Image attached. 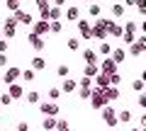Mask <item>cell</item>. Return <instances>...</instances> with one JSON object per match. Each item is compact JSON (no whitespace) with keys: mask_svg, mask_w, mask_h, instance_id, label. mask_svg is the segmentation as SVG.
Returning <instances> with one entry per match:
<instances>
[{"mask_svg":"<svg viewBox=\"0 0 146 131\" xmlns=\"http://www.w3.org/2000/svg\"><path fill=\"white\" fill-rule=\"evenodd\" d=\"M20 70H22V68H17V66H10V68L3 73V83H5V85L17 83V78H20Z\"/></svg>","mask_w":146,"mask_h":131,"instance_id":"3","label":"cell"},{"mask_svg":"<svg viewBox=\"0 0 146 131\" xmlns=\"http://www.w3.org/2000/svg\"><path fill=\"white\" fill-rule=\"evenodd\" d=\"M27 39H29V44H32V46L36 49V51H42V49L46 46V41H44V39L39 37V34H34V32H32V34H29V37H27Z\"/></svg>","mask_w":146,"mask_h":131,"instance_id":"9","label":"cell"},{"mask_svg":"<svg viewBox=\"0 0 146 131\" xmlns=\"http://www.w3.org/2000/svg\"><path fill=\"white\" fill-rule=\"evenodd\" d=\"M46 68V61H44L42 56H34L32 58V70H44Z\"/></svg>","mask_w":146,"mask_h":131,"instance_id":"20","label":"cell"},{"mask_svg":"<svg viewBox=\"0 0 146 131\" xmlns=\"http://www.w3.org/2000/svg\"><path fill=\"white\" fill-rule=\"evenodd\" d=\"M61 15H63V12H61V7H49L46 20H49V22H51V20H61Z\"/></svg>","mask_w":146,"mask_h":131,"instance_id":"24","label":"cell"},{"mask_svg":"<svg viewBox=\"0 0 146 131\" xmlns=\"http://www.w3.org/2000/svg\"><path fill=\"white\" fill-rule=\"evenodd\" d=\"M25 97H27V102H29V105H39V97H42V95L36 92V90H32V92H27Z\"/></svg>","mask_w":146,"mask_h":131,"instance_id":"25","label":"cell"},{"mask_svg":"<svg viewBox=\"0 0 146 131\" xmlns=\"http://www.w3.org/2000/svg\"><path fill=\"white\" fill-rule=\"evenodd\" d=\"M17 131H29V124H27V121H20V124H17Z\"/></svg>","mask_w":146,"mask_h":131,"instance_id":"42","label":"cell"},{"mask_svg":"<svg viewBox=\"0 0 146 131\" xmlns=\"http://www.w3.org/2000/svg\"><path fill=\"white\" fill-rule=\"evenodd\" d=\"M90 85H93V78H85V75H83V78L78 80V88H85V90H90Z\"/></svg>","mask_w":146,"mask_h":131,"instance_id":"31","label":"cell"},{"mask_svg":"<svg viewBox=\"0 0 146 131\" xmlns=\"http://www.w3.org/2000/svg\"><path fill=\"white\" fill-rule=\"evenodd\" d=\"M131 90H134V92H141V90H144V78H136L134 83H131Z\"/></svg>","mask_w":146,"mask_h":131,"instance_id":"30","label":"cell"},{"mask_svg":"<svg viewBox=\"0 0 146 131\" xmlns=\"http://www.w3.org/2000/svg\"><path fill=\"white\" fill-rule=\"evenodd\" d=\"M102 97H105V105H110V102L119 100V90L110 85V88H105V90H102Z\"/></svg>","mask_w":146,"mask_h":131,"instance_id":"7","label":"cell"},{"mask_svg":"<svg viewBox=\"0 0 146 131\" xmlns=\"http://www.w3.org/2000/svg\"><path fill=\"white\" fill-rule=\"evenodd\" d=\"M102 119H105V124H107V126H117V112L112 109L110 105H105L102 107Z\"/></svg>","mask_w":146,"mask_h":131,"instance_id":"4","label":"cell"},{"mask_svg":"<svg viewBox=\"0 0 146 131\" xmlns=\"http://www.w3.org/2000/svg\"><path fill=\"white\" fill-rule=\"evenodd\" d=\"M88 15L100 17V5H98V3H90V5H88Z\"/></svg>","mask_w":146,"mask_h":131,"instance_id":"28","label":"cell"},{"mask_svg":"<svg viewBox=\"0 0 146 131\" xmlns=\"http://www.w3.org/2000/svg\"><path fill=\"white\" fill-rule=\"evenodd\" d=\"M7 49H10V41L7 39H0V53H5Z\"/></svg>","mask_w":146,"mask_h":131,"instance_id":"40","label":"cell"},{"mask_svg":"<svg viewBox=\"0 0 146 131\" xmlns=\"http://www.w3.org/2000/svg\"><path fill=\"white\" fill-rule=\"evenodd\" d=\"M12 17H15V22H17V24H25V27H32V22H34L32 12H25V10H17Z\"/></svg>","mask_w":146,"mask_h":131,"instance_id":"5","label":"cell"},{"mask_svg":"<svg viewBox=\"0 0 146 131\" xmlns=\"http://www.w3.org/2000/svg\"><path fill=\"white\" fill-rule=\"evenodd\" d=\"M58 97H61V90H58V88H51V90H49V100H51V102H56Z\"/></svg>","mask_w":146,"mask_h":131,"instance_id":"33","label":"cell"},{"mask_svg":"<svg viewBox=\"0 0 146 131\" xmlns=\"http://www.w3.org/2000/svg\"><path fill=\"white\" fill-rule=\"evenodd\" d=\"M34 3H36L39 7H46V5H49V0H34Z\"/></svg>","mask_w":146,"mask_h":131,"instance_id":"44","label":"cell"},{"mask_svg":"<svg viewBox=\"0 0 146 131\" xmlns=\"http://www.w3.org/2000/svg\"><path fill=\"white\" fill-rule=\"evenodd\" d=\"M112 15L115 17H124V5H122V3H115V5H112Z\"/></svg>","mask_w":146,"mask_h":131,"instance_id":"26","label":"cell"},{"mask_svg":"<svg viewBox=\"0 0 146 131\" xmlns=\"http://www.w3.org/2000/svg\"><path fill=\"white\" fill-rule=\"evenodd\" d=\"M56 73H58V78H66V75H68V66H58Z\"/></svg>","mask_w":146,"mask_h":131,"instance_id":"38","label":"cell"},{"mask_svg":"<svg viewBox=\"0 0 146 131\" xmlns=\"http://www.w3.org/2000/svg\"><path fill=\"white\" fill-rule=\"evenodd\" d=\"M136 105H139L141 109H146V95H144V92H139V95H136Z\"/></svg>","mask_w":146,"mask_h":131,"instance_id":"36","label":"cell"},{"mask_svg":"<svg viewBox=\"0 0 146 131\" xmlns=\"http://www.w3.org/2000/svg\"><path fill=\"white\" fill-rule=\"evenodd\" d=\"M61 29H63V27H61V22H58V20H51V22H49V32H54V34H58Z\"/></svg>","mask_w":146,"mask_h":131,"instance_id":"27","label":"cell"},{"mask_svg":"<svg viewBox=\"0 0 146 131\" xmlns=\"http://www.w3.org/2000/svg\"><path fill=\"white\" fill-rule=\"evenodd\" d=\"M0 34H3L5 39H12V37L17 34V22H15V17H12V15L7 17L5 22H3V29H0Z\"/></svg>","mask_w":146,"mask_h":131,"instance_id":"1","label":"cell"},{"mask_svg":"<svg viewBox=\"0 0 146 131\" xmlns=\"http://www.w3.org/2000/svg\"><path fill=\"white\" fill-rule=\"evenodd\" d=\"M98 73H100L98 63H85V68H83V75H85V78H95Z\"/></svg>","mask_w":146,"mask_h":131,"instance_id":"14","label":"cell"},{"mask_svg":"<svg viewBox=\"0 0 146 131\" xmlns=\"http://www.w3.org/2000/svg\"><path fill=\"white\" fill-rule=\"evenodd\" d=\"M20 78H22V80H27V83H32V80H36V70H32V68L20 70Z\"/></svg>","mask_w":146,"mask_h":131,"instance_id":"22","label":"cell"},{"mask_svg":"<svg viewBox=\"0 0 146 131\" xmlns=\"http://www.w3.org/2000/svg\"><path fill=\"white\" fill-rule=\"evenodd\" d=\"M119 83H122V75L119 73H112V75H110V85H112V88H117Z\"/></svg>","mask_w":146,"mask_h":131,"instance_id":"34","label":"cell"},{"mask_svg":"<svg viewBox=\"0 0 146 131\" xmlns=\"http://www.w3.org/2000/svg\"><path fill=\"white\" fill-rule=\"evenodd\" d=\"M98 68H100V73H105V75H112V73H117V63L112 61V58H105V61L100 63Z\"/></svg>","mask_w":146,"mask_h":131,"instance_id":"6","label":"cell"},{"mask_svg":"<svg viewBox=\"0 0 146 131\" xmlns=\"http://www.w3.org/2000/svg\"><path fill=\"white\" fill-rule=\"evenodd\" d=\"M32 27H34V34H39V37H42L44 32H49V22L46 20H34Z\"/></svg>","mask_w":146,"mask_h":131,"instance_id":"10","label":"cell"},{"mask_svg":"<svg viewBox=\"0 0 146 131\" xmlns=\"http://www.w3.org/2000/svg\"><path fill=\"white\" fill-rule=\"evenodd\" d=\"M110 53H112V44H110V41H100L98 56H110Z\"/></svg>","mask_w":146,"mask_h":131,"instance_id":"18","label":"cell"},{"mask_svg":"<svg viewBox=\"0 0 146 131\" xmlns=\"http://www.w3.org/2000/svg\"><path fill=\"white\" fill-rule=\"evenodd\" d=\"M5 7L12 12V15H15L17 10H22V0H5Z\"/></svg>","mask_w":146,"mask_h":131,"instance_id":"21","label":"cell"},{"mask_svg":"<svg viewBox=\"0 0 146 131\" xmlns=\"http://www.w3.org/2000/svg\"><path fill=\"white\" fill-rule=\"evenodd\" d=\"M7 88H10V90H7V95H10L12 100H17V97H22V95H25V88H22V85H17V83H10Z\"/></svg>","mask_w":146,"mask_h":131,"instance_id":"11","label":"cell"},{"mask_svg":"<svg viewBox=\"0 0 146 131\" xmlns=\"http://www.w3.org/2000/svg\"><path fill=\"white\" fill-rule=\"evenodd\" d=\"M78 97H80V100H88V97H90V90H85V88H78Z\"/></svg>","mask_w":146,"mask_h":131,"instance_id":"39","label":"cell"},{"mask_svg":"<svg viewBox=\"0 0 146 131\" xmlns=\"http://www.w3.org/2000/svg\"><path fill=\"white\" fill-rule=\"evenodd\" d=\"M110 56H112V61L115 63H124L127 61V49H112V53H110Z\"/></svg>","mask_w":146,"mask_h":131,"instance_id":"12","label":"cell"},{"mask_svg":"<svg viewBox=\"0 0 146 131\" xmlns=\"http://www.w3.org/2000/svg\"><path fill=\"white\" fill-rule=\"evenodd\" d=\"M56 131H71L68 121H66V119H56Z\"/></svg>","mask_w":146,"mask_h":131,"instance_id":"29","label":"cell"},{"mask_svg":"<svg viewBox=\"0 0 146 131\" xmlns=\"http://www.w3.org/2000/svg\"><path fill=\"white\" fill-rule=\"evenodd\" d=\"M134 5H136V10H139V15H144V12H146V0H136Z\"/></svg>","mask_w":146,"mask_h":131,"instance_id":"37","label":"cell"},{"mask_svg":"<svg viewBox=\"0 0 146 131\" xmlns=\"http://www.w3.org/2000/svg\"><path fill=\"white\" fill-rule=\"evenodd\" d=\"M131 131H144V129H139V126H136V129H131Z\"/></svg>","mask_w":146,"mask_h":131,"instance_id":"46","label":"cell"},{"mask_svg":"<svg viewBox=\"0 0 146 131\" xmlns=\"http://www.w3.org/2000/svg\"><path fill=\"white\" fill-rule=\"evenodd\" d=\"M58 90H63V92H76V90H78V83L71 80V78H63V83H61Z\"/></svg>","mask_w":146,"mask_h":131,"instance_id":"13","label":"cell"},{"mask_svg":"<svg viewBox=\"0 0 146 131\" xmlns=\"http://www.w3.org/2000/svg\"><path fill=\"white\" fill-rule=\"evenodd\" d=\"M76 22H78V32H80V37H83V39H90V27H93V24H90L88 20H76Z\"/></svg>","mask_w":146,"mask_h":131,"instance_id":"8","label":"cell"},{"mask_svg":"<svg viewBox=\"0 0 146 131\" xmlns=\"http://www.w3.org/2000/svg\"><path fill=\"white\" fill-rule=\"evenodd\" d=\"M7 63H10V58L5 53H0V68H7Z\"/></svg>","mask_w":146,"mask_h":131,"instance_id":"41","label":"cell"},{"mask_svg":"<svg viewBox=\"0 0 146 131\" xmlns=\"http://www.w3.org/2000/svg\"><path fill=\"white\" fill-rule=\"evenodd\" d=\"M78 15H80V10H78L76 5L66 7V20H68V22H76V20H78Z\"/></svg>","mask_w":146,"mask_h":131,"instance_id":"17","label":"cell"},{"mask_svg":"<svg viewBox=\"0 0 146 131\" xmlns=\"http://www.w3.org/2000/svg\"><path fill=\"white\" fill-rule=\"evenodd\" d=\"M51 3H54V7H63V5L68 3V0H51Z\"/></svg>","mask_w":146,"mask_h":131,"instance_id":"43","label":"cell"},{"mask_svg":"<svg viewBox=\"0 0 146 131\" xmlns=\"http://www.w3.org/2000/svg\"><path fill=\"white\" fill-rule=\"evenodd\" d=\"M117 121H122V124H129V121H131V112H129V109L117 112Z\"/></svg>","mask_w":146,"mask_h":131,"instance_id":"23","label":"cell"},{"mask_svg":"<svg viewBox=\"0 0 146 131\" xmlns=\"http://www.w3.org/2000/svg\"><path fill=\"white\" fill-rule=\"evenodd\" d=\"M134 3H136V0H124V5H127V7H129V5H134Z\"/></svg>","mask_w":146,"mask_h":131,"instance_id":"45","label":"cell"},{"mask_svg":"<svg viewBox=\"0 0 146 131\" xmlns=\"http://www.w3.org/2000/svg\"><path fill=\"white\" fill-rule=\"evenodd\" d=\"M42 129L44 131H54L56 129V117H44L42 119Z\"/></svg>","mask_w":146,"mask_h":131,"instance_id":"15","label":"cell"},{"mask_svg":"<svg viewBox=\"0 0 146 131\" xmlns=\"http://www.w3.org/2000/svg\"><path fill=\"white\" fill-rule=\"evenodd\" d=\"M0 112H3V107H0Z\"/></svg>","mask_w":146,"mask_h":131,"instance_id":"47","label":"cell"},{"mask_svg":"<svg viewBox=\"0 0 146 131\" xmlns=\"http://www.w3.org/2000/svg\"><path fill=\"white\" fill-rule=\"evenodd\" d=\"M39 112H42L44 117H58V105H56V102H51V100L39 102Z\"/></svg>","mask_w":146,"mask_h":131,"instance_id":"2","label":"cell"},{"mask_svg":"<svg viewBox=\"0 0 146 131\" xmlns=\"http://www.w3.org/2000/svg\"><path fill=\"white\" fill-rule=\"evenodd\" d=\"M68 49H71V51H78L80 49V39H68Z\"/></svg>","mask_w":146,"mask_h":131,"instance_id":"35","label":"cell"},{"mask_svg":"<svg viewBox=\"0 0 146 131\" xmlns=\"http://www.w3.org/2000/svg\"><path fill=\"white\" fill-rule=\"evenodd\" d=\"M95 78H98V80H95V83H98V88H100V90L110 88V75H105V73H98V75H95Z\"/></svg>","mask_w":146,"mask_h":131,"instance_id":"19","label":"cell"},{"mask_svg":"<svg viewBox=\"0 0 146 131\" xmlns=\"http://www.w3.org/2000/svg\"><path fill=\"white\" fill-rule=\"evenodd\" d=\"M7 105H12V97L7 92H3L0 95V107H7Z\"/></svg>","mask_w":146,"mask_h":131,"instance_id":"32","label":"cell"},{"mask_svg":"<svg viewBox=\"0 0 146 131\" xmlns=\"http://www.w3.org/2000/svg\"><path fill=\"white\" fill-rule=\"evenodd\" d=\"M83 61H85V63H98V61H100V58H98V51L85 49V51H83Z\"/></svg>","mask_w":146,"mask_h":131,"instance_id":"16","label":"cell"}]
</instances>
